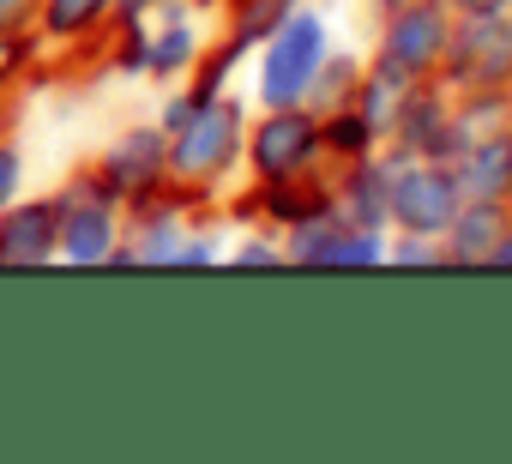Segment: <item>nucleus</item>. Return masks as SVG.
I'll return each mask as SVG.
<instances>
[{
    "label": "nucleus",
    "mask_w": 512,
    "mask_h": 464,
    "mask_svg": "<svg viewBox=\"0 0 512 464\" xmlns=\"http://www.w3.org/2000/svg\"><path fill=\"white\" fill-rule=\"evenodd\" d=\"M205 7L193 0H175V7H157V13H133V19H115V31L103 37L97 49V67L109 79H139V85H175L199 67V55L211 49V31H205Z\"/></svg>",
    "instance_id": "1"
},
{
    "label": "nucleus",
    "mask_w": 512,
    "mask_h": 464,
    "mask_svg": "<svg viewBox=\"0 0 512 464\" xmlns=\"http://www.w3.org/2000/svg\"><path fill=\"white\" fill-rule=\"evenodd\" d=\"M247 97L229 85L217 91L181 133H169V181H181L187 193L223 205V193L241 187V151H247Z\"/></svg>",
    "instance_id": "2"
},
{
    "label": "nucleus",
    "mask_w": 512,
    "mask_h": 464,
    "mask_svg": "<svg viewBox=\"0 0 512 464\" xmlns=\"http://www.w3.org/2000/svg\"><path fill=\"white\" fill-rule=\"evenodd\" d=\"M332 19L314 7V0H296L290 19L253 49V109H290V103H308L326 55H332Z\"/></svg>",
    "instance_id": "3"
},
{
    "label": "nucleus",
    "mask_w": 512,
    "mask_h": 464,
    "mask_svg": "<svg viewBox=\"0 0 512 464\" xmlns=\"http://www.w3.org/2000/svg\"><path fill=\"white\" fill-rule=\"evenodd\" d=\"M320 163H332V157H326V127H320V115L308 103L247 115V151H241V181L247 187L296 181V175H308Z\"/></svg>",
    "instance_id": "4"
},
{
    "label": "nucleus",
    "mask_w": 512,
    "mask_h": 464,
    "mask_svg": "<svg viewBox=\"0 0 512 464\" xmlns=\"http://www.w3.org/2000/svg\"><path fill=\"white\" fill-rule=\"evenodd\" d=\"M55 211H61V266H109V254L127 236V205L91 169H73L55 187Z\"/></svg>",
    "instance_id": "5"
},
{
    "label": "nucleus",
    "mask_w": 512,
    "mask_h": 464,
    "mask_svg": "<svg viewBox=\"0 0 512 464\" xmlns=\"http://www.w3.org/2000/svg\"><path fill=\"white\" fill-rule=\"evenodd\" d=\"M446 37H452V7H446V0H404V7L380 13V31H374L368 61H380L398 79L416 85V79H434L440 73Z\"/></svg>",
    "instance_id": "6"
},
{
    "label": "nucleus",
    "mask_w": 512,
    "mask_h": 464,
    "mask_svg": "<svg viewBox=\"0 0 512 464\" xmlns=\"http://www.w3.org/2000/svg\"><path fill=\"white\" fill-rule=\"evenodd\" d=\"M434 79L446 91L512 85V13H452V37Z\"/></svg>",
    "instance_id": "7"
},
{
    "label": "nucleus",
    "mask_w": 512,
    "mask_h": 464,
    "mask_svg": "<svg viewBox=\"0 0 512 464\" xmlns=\"http://www.w3.org/2000/svg\"><path fill=\"white\" fill-rule=\"evenodd\" d=\"M464 205V181L452 163L440 157H404L392 175V229H410V236H446V223Z\"/></svg>",
    "instance_id": "8"
},
{
    "label": "nucleus",
    "mask_w": 512,
    "mask_h": 464,
    "mask_svg": "<svg viewBox=\"0 0 512 464\" xmlns=\"http://www.w3.org/2000/svg\"><path fill=\"white\" fill-rule=\"evenodd\" d=\"M121 205H139L145 193H157L169 181V133L157 121H133L121 133L103 139V151L85 163Z\"/></svg>",
    "instance_id": "9"
},
{
    "label": "nucleus",
    "mask_w": 512,
    "mask_h": 464,
    "mask_svg": "<svg viewBox=\"0 0 512 464\" xmlns=\"http://www.w3.org/2000/svg\"><path fill=\"white\" fill-rule=\"evenodd\" d=\"M386 145L404 151V157H440V163H452V157L464 151L458 121H452V91H446L440 79H416V85L398 97V115H392Z\"/></svg>",
    "instance_id": "10"
},
{
    "label": "nucleus",
    "mask_w": 512,
    "mask_h": 464,
    "mask_svg": "<svg viewBox=\"0 0 512 464\" xmlns=\"http://www.w3.org/2000/svg\"><path fill=\"white\" fill-rule=\"evenodd\" d=\"M61 266V211L55 193H19L0 211V272H43Z\"/></svg>",
    "instance_id": "11"
},
{
    "label": "nucleus",
    "mask_w": 512,
    "mask_h": 464,
    "mask_svg": "<svg viewBox=\"0 0 512 464\" xmlns=\"http://www.w3.org/2000/svg\"><path fill=\"white\" fill-rule=\"evenodd\" d=\"M404 151L380 145L374 157L356 163H332V211L356 229H392V175H398Z\"/></svg>",
    "instance_id": "12"
},
{
    "label": "nucleus",
    "mask_w": 512,
    "mask_h": 464,
    "mask_svg": "<svg viewBox=\"0 0 512 464\" xmlns=\"http://www.w3.org/2000/svg\"><path fill=\"white\" fill-rule=\"evenodd\" d=\"M115 31V0H43L37 7V43L43 55L97 61L103 37Z\"/></svg>",
    "instance_id": "13"
},
{
    "label": "nucleus",
    "mask_w": 512,
    "mask_h": 464,
    "mask_svg": "<svg viewBox=\"0 0 512 464\" xmlns=\"http://www.w3.org/2000/svg\"><path fill=\"white\" fill-rule=\"evenodd\" d=\"M506 223H512V205H500V199H464L458 217L446 223V236H440L446 272H488V254H494Z\"/></svg>",
    "instance_id": "14"
},
{
    "label": "nucleus",
    "mask_w": 512,
    "mask_h": 464,
    "mask_svg": "<svg viewBox=\"0 0 512 464\" xmlns=\"http://www.w3.org/2000/svg\"><path fill=\"white\" fill-rule=\"evenodd\" d=\"M452 169L464 181V199H500V205H512V127H494V133L470 139L452 157Z\"/></svg>",
    "instance_id": "15"
},
{
    "label": "nucleus",
    "mask_w": 512,
    "mask_h": 464,
    "mask_svg": "<svg viewBox=\"0 0 512 464\" xmlns=\"http://www.w3.org/2000/svg\"><path fill=\"white\" fill-rule=\"evenodd\" d=\"M290 7H296V0H223V7H217V25H223L217 43L247 61L253 49H260V43L290 19Z\"/></svg>",
    "instance_id": "16"
},
{
    "label": "nucleus",
    "mask_w": 512,
    "mask_h": 464,
    "mask_svg": "<svg viewBox=\"0 0 512 464\" xmlns=\"http://www.w3.org/2000/svg\"><path fill=\"white\" fill-rule=\"evenodd\" d=\"M452 121H458V139H482L494 127H512V91L506 85H488V91H452Z\"/></svg>",
    "instance_id": "17"
},
{
    "label": "nucleus",
    "mask_w": 512,
    "mask_h": 464,
    "mask_svg": "<svg viewBox=\"0 0 512 464\" xmlns=\"http://www.w3.org/2000/svg\"><path fill=\"white\" fill-rule=\"evenodd\" d=\"M320 127H326V157L332 163H356V157H374L386 139L368 127V115L356 109V103H338L332 115H320Z\"/></svg>",
    "instance_id": "18"
},
{
    "label": "nucleus",
    "mask_w": 512,
    "mask_h": 464,
    "mask_svg": "<svg viewBox=\"0 0 512 464\" xmlns=\"http://www.w3.org/2000/svg\"><path fill=\"white\" fill-rule=\"evenodd\" d=\"M362 61H368V55L332 49L326 67H320V79H314V91H308V109H314V115H332L338 103H350V97H356V79H362Z\"/></svg>",
    "instance_id": "19"
},
{
    "label": "nucleus",
    "mask_w": 512,
    "mask_h": 464,
    "mask_svg": "<svg viewBox=\"0 0 512 464\" xmlns=\"http://www.w3.org/2000/svg\"><path fill=\"white\" fill-rule=\"evenodd\" d=\"M49 55H43V43L25 31V37H0V109H7L31 79H37V67H43Z\"/></svg>",
    "instance_id": "20"
},
{
    "label": "nucleus",
    "mask_w": 512,
    "mask_h": 464,
    "mask_svg": "<svg viewBox=\"0 0 512 464\" xmlns=\"http://www.w3.org/2000/svg\"><path fill=\"white\" fill-rule=\"evenodd\" d=\"M223 266H284V242L266 223H241V236L223 248Z\"/></svg>",
    "instance_id": "21"
},
{
    "label": "nucleus",
    "mask_w": 512,
    "mask_h": 464,
    "mask_svg": "<svg viewBox=\"0 0 512 464\" xmlns=\"http://www.w3.org/2000/svg\"><path fill=\"white\" fill-rule=\"evenodd\" d=\"M386 266L392 272H410V266H440L446 272L440 242L434 236H410V229H386Z\"/></svg>",
    "instance_id": "22"
},
{
    "label": "nucleus",
    "mask_w": 512,
    "mask_h": 464,
    "mask_svg": "<svg viewBox=\"0 0 512 464\" xmlns=\"http://www.w3.org/2000/svg\"><path fill=\"white\" fill-rule=\"evenodd\" d=\"M211 217L205 223H193L187 236H181V248H175V260H169V272H193V266H223V242L211 236Z\"/></svg>",
    "instance_id": "23"
},
{
    "label": "nucleus",
    "mask_w": 512,
    "mask_h": 464,
    "mask_svg": "<svg viewBox=\"0 0 512 464\" xmlns=\"http://www.w3.org/2000/svg\"><path fill=\"white\" fill-rule=\"evenodd\" d=\"M25 187H31V157H25V145L13 133H0V211H7Z\"/></svg>",
    "instance_id": "24"
},
{
    "label": "nucleus",
    "mask_w": 512,
    "mask_h": 464,
    "mask_svg": "<svg viewBox=\"0 0 512 464\" xmlns=\"http://www.w3.org/2000/svg\"><path fill=\"white\" fill-rule=\"evenodd\" d=\"M37 7L43 0H0V37H37Z\"/></svg>",
    "instance_id": "25"
},
{
    "label": "nucleus",
    "mask_w": 512,
    "mask_h": 464,
    "mask_svg": "<svg viewBox=\"0 0 512 464\" xmlns=\"http://www.w3.org/2000/svg\"><path fill=\"white\" fill-rule=\"evenodd\" d=\"M488 272H512V223L500 229V242H494V254H488Z\"/></svg>",
    "instance_id": "26"
},
{
    "label": "nucleus",
    "mask_w": 512,
    "mask_h": 464,
    "mask_svg": "<svg viewBox=\"0 0 512 464\" xmlns=\"http://www.w3.org/2000/svg\"><path fill=\"white\" fill-rule=\"evenodd\" d=\"M452 13H512V0H446Z\"/></svg>",
    "instance_id": "27"
},
{
    "label": "nucleus",
    "mask_w": 512,
    "mask_h": 464,
    "mask_svg": "<svg viewBox=\"0 0 512 464\" xmlns=\"http://www.w3.org/2000/svg\"><path fill=\"white\" fill-rule=\"evenodd\" d=\"M157 7H175V0H115V19H133V13H157Z\"/></svg>",
    "instance_id": "28"
},
{
    "label": "nucleus",
    "mask_w": 512,
    "mask_h": 464,
    "mask_svg": "<svg viewBox=\"0 0 512 464\" xmlns=\"http://www.w3.org/2000/svg\"><path fill=\"white\" fill-rule=\"evenodd\" d=\"M368 7H374V13H392V7H404V0H368Z\"/></svg>",
    "instance_id": "29"
},
{
    "label": "nucleus",
    "mask_w": 512,
    "mask_h": 464,
    "mask_svg": "<svg viewBox=\"0 0 512 464\" xmlns=\"http://www.w3.org/2000/svg\"><path fill=\"white\" fill-rule=\"evenodd\" d=\"M506 91H512V85H506Z\"/></svg>",
    "instance_id": "30"
}]
</instances>
